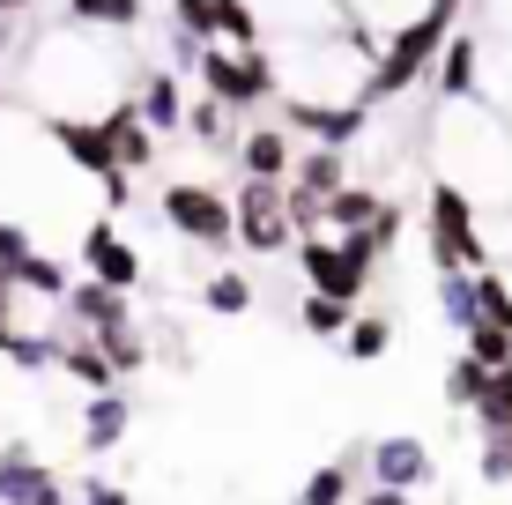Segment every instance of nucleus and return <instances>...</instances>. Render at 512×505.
<instances>
[{
    "label": "nucleus",
    "mask_w": 512,
    "mask_h": 505,
    "mask_svg": "<svg viewBox=\"0 0 512 505\" xmlns=\"http://www.w3.org/2000/svg\"><path fill=\"white\" fill-rule=\"evenodd\" d=\"M104 357H112V372L127 379V372H141V364H149V342H141V327H119V335H90Z\"/></svg>",
    "instance_id": "f704fd0d"
},
{
    "label": "nucleus",
    "mask_w": 512,
    "mask_h": 505,
    "mask_svg": "<svg viewBox=\"0 0 512 505\" xmlns=\"http://www.w3.org/2000/svg\"><path fill=\"white\" fill-rule=\"evenodd\" d=\"M171 30L193 45H216V0H171Z\"/></svg>",
    "instance_id": "c9c22d12"
},
{
    "label": "nucleus",
    "mask_w": 512,
    "mask_h": 505,
    "mask_svg": "<svg viewBox=\"0 0 512 505\" xmlns=\"http://www.w3.org/2000/svg\"><path fill=\"white\" fill-rule=\"evenodd\" d=\"M253 275H238V268H216L201 283V312H216V320H238V312H253Z\"/></svg>",
    "instance_id": "bb28decb"
},
{
    "label": "nucleus",
    "mask_w": 512,
    "mask_h": 505,
    "mask_svg": "<svg viewBox=\"0 0 512 505\" xmlns=\"http://www.w3.org/2000/svg\"><path fill=\"white\" fill-rule=\"evenodd\" d=\"M231 216H238V246L245 253H290L297 246V223H290V186H260V179H238L231 194Z\"/></svg>",
    "instance_id": "0eeeda50"
},
{
    "label": "nucleus",
    "mask_w": 512,
    "mask_h": 505,
    "mask_svg": "<svg viewBox=\"0 0 512 505\" xmlns=\"http://www.w3.org/2000/svg\"><path fill=\"white\" fill-rule=\"evenodd\" d=\"M38 60H30V90L45 97V119H67V90H82L90 82V97L112 112L119 104V52L112 38H97V30H82V23H67V30H52V38L30 45Z\"/></svg>",
    "instance_id": "f03ea898"
},
{
    "label": "nucleus",
    "mask_w": 512,
    "mask_h": 505,
    "mask_svg": "<svg viewBox=\"0 0 512 505\" xmlns=\"http://www.w3.org/2000/svg\"><path fill=\"white\" fill-rule=\"evenodd\" d=\"M82 268H90V283H112V290H127V298L141 290V253L112 231V216H97L90 231H82Z\"/></svg>",
    "instance_id": "4468645a"
},
{
    "label": "nucleus",
    "mask_w": 512,
    "mask_h": 505,
    "mask_svg": "<svg viewBox=\"0 0 512 505\" xmlns=\"http://www.w3.org/2000/svg\"><path fill=\"white\" fill-rule=\"evenodd\" d=\"M357 476H364V446L334 454L327 468H312V483L297 491V505H357Z\"/></svg>",
    "instance_id": "aec40b11"
},
{
    "label": "nucleus",
    "mask_w": 512,
    "mask_h": 505,
    "mask_svg": "<svg viewBox=\"0 0 512 505\" xmlns=\"http://www.w3.org/2000/svg\"><path fill=\"white\" fill-rule=\"evenodd\" d=\"M431 268L438 275H483L490 268V246L475 231V201L461 194L453 179H431Z\"/></svg>",
    "instance_id": "423d86ee"
},
{
    "label": "nucleus",
    "mask_w": 512,
    "mask_h": 505,
    "mask_svg": "<svg viewBox=\"0 0 512 505\" xmlns=\"http://www.w3.org/2000/svg\"><path fill=\"white\" fill-rule=\"evenodd\" d=\"M216 45H238V52L268 45V30H260V8H253V0H216Z\"/></svg>",
    "instance_id": "7c9ffc66"
},
{
    "label": "nucleus",
    "mask_w": 512,
    "mask_h": 505,
    "mask_svg": "<svg viewBox=\"0 0 512 505\" xmlns=\"http://www.w3.org/2000/svg\"><path fill=\"white\" fill-rule=\"evenodd\" d=\"M201 97H216L223 112H253V104L282 97V67L268 45L238 52V45H208L201 52Z\"/></svg>",
    "instance_id": "20e7f679"
},
{
    "label": "nucleus",
    "mask_w": 512,
    "mask_h": 505,
    "mask_svg": "<svg viewBox=\"0 0 512 505\" xmlns=\"http://www.w3.org/2000/svg\"><path fill=\"white\" fill-rule=\"evenodd\" d=\"M357 505H416L409 491H379V483H372V491H357Z\"/></svg>",
    "instance_id": "c03bdc74"
},
{
    "label": "nucleus",
    "mask_w": 512,
    "mask_h": 505,
    "mask_svg": "<svg viewBox=\"0 0 512 505\" xmlns=\"http://www.w3.org/2000/svg\"><path fill=\"white\" fill-rule=\"evenodd\" d=\"M297 268H305V290H320V298H342V305H357L364 290H372V268H357L349 260L342 238H297Z\"/></svg>",
    "instance_id": "1a4fd4ad"
},
{
    "label": "nucleus",
    "mask_w": 512,
    "mask_h": 505,
    "mask_svg": "<svg viewBox=\"0 0 512 505\" xmlns=\"http://www.w3.org/2000/svg\"><path fill=\"white\" fill-rule=\"evenodd\" d=\"M127 431H134V402H127V394H90V402H82V454H112V446L119 439H127Z\"/></svg>",
    "instance_id": "f3484780"
},
{
    "label": "nucleus",
    "mask_w": 512,
    "mask_h": 505,
    "mask_svg": "<svg viewBox=\"0 0 512 505\" xmlns=\"http://www.w3.org/2000/svg\"><path fill=\"white\" fill-rule=\"evenodd\" d=\"M379 208H386V194H372L364 179H349L342 194L327 201V231H334V238H349V231H372V216H379Z\"/></svg>",
    "instance_id": "5701e85b"
},
{
    "label": "nucleus",
    "mask_w": 512,
    "mask_h": 505,
    "mask_svg": "<svg viewBox=\"0 0 512 505\" xmlns=\"http://www.w3.org/2000/svg\"><path fill=\"white\" fill-rule=\"evenodd\" d=\"M342 186H349V149H297V164H290V194L334 201Z\"/></svg>",
    "instance_id": "a211bd4d"
},
{
    "label": "nucleus",
    "mask_w": 512,
    "mask_h": 505,
    "mask_svg": "<svg viewBox=\"0 0 512 505\" xmlns=\"http://www.w3.org/2000/svg\"><path fill=\"white\" fill-rule=\"evenodd\" d=\"M475 476L483 483H512V431H490V439L475 446Z\"/></svg>",
    "instance_id": "4c0bfd02"
},
{
    "label": "nucleus",
    "mask_w": 512,
    "mask_h": 505,
    "mask_svg": "<svg viewBox=\"0 0 512 505\" xmlns=\"http://www.w3.org/2000/svg\"><path fill=\"white\" fill-rule=\"evenodd\" d=\"M475 298H483V320H490V327H512V283H505V268H483V275H475Z\"/></svg>",
    "instance_id": "e433bc0d"
},
{
    "label": "nucleus",
    "mask_w": 512,
    "mask_h": 505,
    "mask_svg": "<svg viewBox=\"0 0 512 505\" xmlns=\"http://www.w3.org/2000/svg\"><path fill=\"white\" fill-rule=\"evenodd\" d=\"M468 416H475V431H483V439H490V431H512V372L490 379V387H483V402H475Z\"/></svg>",
    "instance_id": "72a5a7b5"
},
{
    "label": "nucleus",
    "mask_w": 512,
    "mask_h": 505,
    "mask_svg": "<svg viewBox=\"0 0 512 505\" xmlns=\"http://www.w3.org/2000/svg\"><path fill=\"white\" fill-rule=\"evenodd\" d=\"M446 38H453V23L446 15H431L423 8L416 23H401L394 38H386V52L372 60V75H364V104H394V97H409L416 82H431V67H438V52H446Z\"/></svg>",
    "instance_id": "7ed1b4c3"
},
{
    "label": "nucleus",
    "mask_w": 512,
    "mask_h": 505,
    "mask_svg": "<svg viewBox=\"0 0 512 505\" xmlns=\"http://www.w3.org/2000/svg\"><path fill=\"white\" fill-rule=\"evenodd\" d=\"M438 320L453 327V335H468V327H483V298H475V275H438Z\"/></svg>",
    "instance_id": "a878e982"
},
{
    "label": "nucleus",
    "mask_w": 512,
    "mask_h": 505,
    "mask_svg": "<svg viewBox=\"0 0 512 505\" xmlns=\"http://www.w3.org/2000/svg\"><path fill=\"white\" fill-rule=\"evenodd\" d=\"M52 483H60V476H52L30 446H8V454H0V505H38Z\"/></svg>",
    "instance_id": "6ab92c4d"
},
{
    "label": "nucleus",
    "mask_w": 512,
    "mask_h": 505,
    "mask_svg": "<svg viewBox=\"0 0 512 505\" xmlns=\"http://www.w3.org/2000/svg\"><path fill=\"white\" fill-rule=\"evenodd\" d=\"M75 505H134V498L119 491V483H104V476H82L75 483Z\"/></svg>",
    "instance_id": "a19ab883"
},
{
    "label": "nucleus",
    "mask_w": 512,
    "mask_h": 505,
    "mask_svg": "<svg viewBox=\"0 0 512 505\" xmlns=\"http://www.w3.org/2000/svg\"><path fill=\"white\" fill-rule=\"evenodd\" d=\"M67 23H82V30H141L149 23V0H67Z\"/></svg>",
    "instance_id": "4be33fe9"
},
{
    "label": "nucleus",
    "mask_w": 512,
    "mask_h": 505,
    "mask_svg": "<svg viewBox=\"0 0 512 505\" xmlns=\"http://www.w3.org/2000/svg\"><path fill=\"white\" fill-rule=\"evenodd\" d=\"M364 476L379 483V491H423L431 483V446L423 439H409V431H394V439H372L364 446Z\"/></svg>",
    "instance_id": "9b49d317"
},
{
    "label": "nucleus",
    "mask_w": 512,
    "mask_h": 505,
    "mask_svg": "<svg viewBox=\"0 0 512 505\" xmlns=\"http://www.w3.org/2000/svg\"><path fill=\"white\" fill-rule=\"evenodd\" d=\"M8 45H15V15L0 8V52H8Z\"/></svg>",
    "instance_id": "49530a36"
},
{
    "label": "nucleus",
    "mask_w": 512,
    "mask_h": 505,
    "mask_svg": "<svg viewBox=\"0 0 512 505\" xmlns=\"http://www.w3.org/2000/svg\"><path fill=\"white\" fill-rule=\"evenodd\" d=\"M461 342H468V357L483 364V372H512V327H490L483 320V327H468Z\"/></svg>",
    "instance_id": "473e14b6"
},
{
    "label": "nucleus",
    "mask_w": 512,
    "mask_h": 505,
    "mask_svg": "<svg viewBox=\"0 0 512 505\" xmlns=\"http://www.w3.org/2000/svg\"><path fill=\"white\" fill-rule=\"evenodd\" d=\"M490 379H498V372H483V364H475V357L461 350V357L446 364V402H453V409H475V402H483V387H490Z\"/></svg>",
    "instance_id": "2f4dec72"
},
{
    "label": "nucleus",
    "mask_w": 512,
    "mask_h": 505,
    "mask_svg": "<svg viewBox=\"0 0 512 505\" xmlns=\"http://www.w3.org/2000/svg\"><path fill=\"white\" fill-rule=\"evenodd\" d=\"M290 164H297L290 127H245V134H238V171H245V179H260V186H290Z\"/></svg>",
    "instance_id": "dca6fc26"
},
{
    "label": "nucleus",
    "mask_w": 512,
    "mask_h": 505,
    "mask_svg": "<svg viewBox=\"0 0 512 505\" xmlns=\"http://www.w3.org/2000/svg\"><path fill=\"white\" fill-rule=\"evenodd\" d=\"M97 194H104V208H112V216H127V208H134V171H119V179H104Z\"/></svg>",
    "instance_id": "79ce46f5"
},
{
    "label": "nucleus",
    "mask_w": 512,
    "mask_h": 505,
    "mask_svg": "<svg viewBox=\"0 0 512 505\" xmlns=\"http://www.w3.org/2000/svg\"><path fill=\"white\" fill-rule=\"evenodd\" d=\"M186 134H193L201 149H238V134H245V127H238L231 112H223L216 97H193V104H186Z\"/></svg>",
    "instance_id": "cd10ccee"
},
{
    "label": "nucleus",
    "mask_w": 512,
    "mask_h": 505,
    "mask_svg": "<svg viewBox=\"0 0 512 505\" xmlns=\"http://www.w3.org/2000/svg\"><path fill=\"white\" fill-rule=\"evenodd\" d=\"M60 372L75 379V387H90V394H112V387H119L112 357H104V350H97L90 335H75V342H67V350H60Z\"/></svg>",
    "instance_id": "b1692460"
},
{
    "label": "nucleus",
    "mask_w": 512,
    "mask_h": 505,
    "mask_svg": "<svg viewBox=\"0 0 512 505\" xmlns=\"http://www.w3.org/2000/svg\"><path fill=\"white\" fill-rule=\"evenodd\" d=\"M60 320L75 327V335H119V327H134V298H127V290H112V283H90V275H82V283L67 290Z\"/></svg>",
    "instance_id": "f8f14e48"
},
{
    "label": "nucleus",
    "mask_w": 512,
    "mask_h": 505,
    "mask_svg": "<svg viewBox=\"0 0 512 505\" xmlns=\"http://www.w3.org/2000/svg\"><path fill=\"white\" fill-rule=\"evenodd\" d=\"M386 350H394V320H386V312H357L349 335H342V357L349 364H379Z\"/></svg>",
    "instance_id": "c756f323"
},
{
    "label": "nucleus",
    "mask_w": 512,
    "mask_h": 505,
    "mask_svg": "<svg viewBox=\"0 0 512 505\" xmlns=\"http://www.w3.org/2000/svg\"><path fill=\"white\" fill-rule=\"evenodd\" d=\"M275 127L305 134V149H349L364 142V127H372V104H334V97H282V119Z\"/></svg>",
    "instance_id": "6e6552de"
},
{
    "label": "nucleus",
    "mask_w": 512,
    "mask_h": 505,
    "mask_svg": "<svg viewBox=\"0 0 512 505\" xmlns=\"http://www.w3.org/2000/svg\"><path fill=\"white\" fill-rule=\"evenodd\" d=\"M401 223H409V208H401V201H386L379 216H372V246H379V253L401 246Z\"/></svg>",
    "instance_id": "ea45409f"
},
{
    "label": "nucleus",
    "mask_w": 512,
    "mask_h": 505,
    "mask_svg": "<svg viewBox=\"0 0 512 505\" xmlns=\"http://www.w3.org/2000/svg\"><path fill=\"white\" fill-rule=\"evenodd\" d=\"M186 90H179V75L171 67H141L134 75V112H141V127L164 142V134H186Z\"/></svg>",
    "instance_id": "2eb2a0df"
},
{
    "label": "nucleus",
    "mask_w": 512,
    "mask_h": 505,
    "mask_svg": "<svg viewBox=\"0 0 512 505\" xmlns=\"http://www.w3.org/2000/svg\"><path fill=\"white\" fill-rule=\"evenodd\" d=\"M349 320H357V305H342V298H320V290H305V298H297V327H305V335H320V342H342Z\"/></svg>",
    "instance_id": "c85d7f7f"
},
{
    "label": "nucleus",
    "mask_w": 512,
    "mask_h": 505,
    "mask_svg": "<svg viewBox=\"0 0 512 505\" xmlns=\"http://www.w3.org/2000/svg\"><path fill=\"white\" fill-rule=\"evenodd\" d=\"M438 179H453L468 201H512V127L483 104L438 112Z\"/></svg>",
    "instance_id": "f257e3e1"
},
{
    "label": "nucleus",
    "mask_w": 512,
    "mask_h": 505,
    "mask_svg": "<svg viewBox=\"0 0 512 505\" xmlns=\"http://www.w3.org/2000/svg\"><path fill=\"white\" fill-rule=\"evenodd\" d=\"M156 216L186 238V246H208V253H231L238 246V216H231V194L208 179H171L156 194Z\"/></svg>",
    "instance_id": "39448f33"
},
{
    "label": "nucleus",
    "mask_w": 512,
    "mask_h": 505,
    "mask_svg": "<svg viewBox=\"0 0 512 505\" xmlns=\"http://www.w3.org/2000/svg\"><path fill=\"white\" fill-rule=\"evenodd\" d=\"M431 90H438V104H483V38L475 30L446 38V52L431 67Z\"/></svg>",
    "instance_id": "ddd939ff"
},
{
    "label": "nucleus",
    "mask_w": 512,
    "mask_h": 505,
    "mask_svg": "<svg viewBox=\"0 0 512 505\" xmlns=\"http://www.w3.org/2000/svg\"><path fill=\"white\" fill-rule=\"evenodd\" d=\"M104 134H112V149H119V164H127V171H156V134L141 127L134 97H119L112 112H104Z\"/></svg>",
    "instance_id": "412c9836"
},
{
    "label": "nucleus",
    "mask_w": 512,
    "mask_h": 505,
    "mask_svg": "<svg viewBox=\"0 0 512 505\" xmlns=\"http://www.w3.org/2000/svg\"><path fill=\"white\" fill-rule=\"evenodd\" d=\"M15 298H23V290H15V283H0V342L15 335Z\"/></svg>",
    "instance_id": "37998d69"
},
{
    "label": "nucleus",
    "mask_w": 512,
    "mask_h": 505,
    "mask_svg": "<svg viewBox=\"0 0 512 505\" xmlns=\"http://www.w3.org/2000/svg\"><path fill=\"white\" fill-rule=\"evenodd\" d=\"M30 253H38V246H30V231H23V223H8V216H0V283H15V268H23Z\"/></svg>",
    "instance_id": "58836bf2"
},
{
    "label": "nucleus",
    "mask_w": 512,
    "mask_h": 505,
    "mask_svg": "<svg viewBox=\"0 0 512 505\" xmlns=\"http://www.w3.org/2000/svg\"><path fill=\"white\" fill-rule=\"evenodd\" d=\"M45 134H52V149L67 156V164L82 171V179H119V149H112V134H104V119H45Z\"/></svg>",
    "instance_id": "9d476101"
},
{
    "label": "nucleus",
    "mask_w": 512,
    "mask_h": 505,
    "mask_svg": "<svg viewBox=\"0 0 512 505\" xmlns=\"http://www.w3.org/2000/svg\"><path fill=\"white\" fill-rule=\"evenodd\" d=\"M423 8H431V15H446V23H453V15H461L468 0H423Z\"/></svg>",
    "instance_id": "a18cd8bd"
},
{
    "label": "nucleus",
    "mask_w": 512,
    "mask_h": 505,
    "mask_svg": "<svg viewBox=\"0 0 512 505\" xmlns=\"http://www.w3.org/2000/svg\"><path fill=\"white\" fill-rule=\"evenodd\" d=\"M15 290H23V298H38V305H52V312H60V305H67V290H75V275H67L60 260L30 253L23 268H15Z\"/></svg>",
    "instance_id": "393cba45"
}]
</instances>
